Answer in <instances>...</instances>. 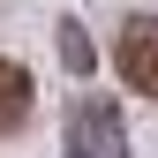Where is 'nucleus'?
I'll return each mask as SVG.
<instances>
[{"mask_svg": "<svg viewBox=\"0 0 158 158\" xmlns=\"http://www.w3.org/2000/svg\"><path fill=\"white\" fill-rule=\"evenodd\" d=\"M68 158H128V128L113 98H83L68 113Z\"/></svg>", "mask_w": 158, "mask_h": 158, "instance_id": "f257e3e1", "label": "nucleus"}, {"mask_svg": "<svg viewBox=\"0 0 158 158\" xmlns=\"http://www.w3.org/2000/svg\"><path fill=\"white\" fill-rule=\"evenodd\" d=\"M113 60H121V83L158 98V15H128L121 38H113Z\"/></svg>", "mask_w": 158, "mask_h": 158, "instance_id": "f03ea898", "label": "nucleus"}, {"mask_svg": "<svg viewBox=\"0 0 158 158\" xmlns=\"http://www.w3.org/2000/svg\"><path fill=\"white\" fill-rule=\"evenodd\" d=\"M23 121H30V75L15 60H0V135H15Z\"/></svg>", "mask_w": 158, "mask_h": 158, "instance_id": "7ed1b4c3", "label": "nucleus"}, {"mask_svg": "<svg viewBox=\"0 0 158 158\" xmlns=\"http://www.w3.org/2000/svg\"><path fill=\"white\" fill-rule=\"evenodd\" d=\"M60 53H68V68H75V75H90V38L75 30V23H60Z\"/></svg>", "mask_w": 158, "mask_h": 158, "instance_id": "20e7f679", "label": "nucleus"}]
</instances>
